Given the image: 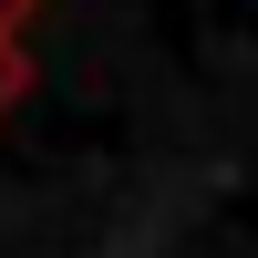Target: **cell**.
<instances>
[{"label":"cell","mask_w":258,"mask_h":258,"mask_svg":"<svg viewBox=\"0 0 258 258\" xmlns=\"http://www.w3.org/2000/svg\"><path fill=\"white\" fill-rule=\"evenodd\" d=\"M21 11H31V0H0V31H11V21H21Z\"/></svg>","instance_id":"cell-1"},{"label":"cell","mask_w":258,"mask_h":258,"mask_svg":"<svg viewBox=\"0 0 258 258\" xmlns=\"http://www.w3.org/2000/svg\"><path fill=\"white\" fill-rule=\"evenodd\" d=\"M0 93H11V62H0Z\"/></svg>","instance_id":"cell-2"}]
</instances>
